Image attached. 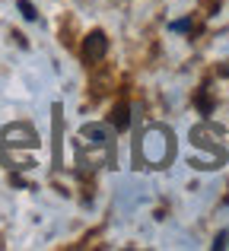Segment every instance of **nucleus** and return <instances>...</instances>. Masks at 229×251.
I'll return each mask as SVG.
<instances>
[{
    "mask_svg": "<svg viewBox=\"0 0 229 251\" xmlns=\"http://www.w3.org/2000/svg\"><path fill=\"white\" fill-rule=\"evenodd\" d=\"M140 153H143V159H147L150 166H162V162H169V156H172L169 130L150 127L147 134H143V140H140Z\"/></svg>",
    "mask_w": 229,
    "mask_h": 251,
    "instance_id": "nucleus-1",
    "label": "nucleus"
},
{
    "mask_svg": "<svg viewBox=\"0 0 229 251\" xmlns=\"http://www.w3.org/2000/svg\"><path fill=\"white\" fill-rule=\"evenodd\" d=\"M105 51H108V38H105V32H89L86 38H83V57L86 61H99V57H105Z\"/></svg>",
    "mask_w": 229,
    "mask_h": 251,
    "instance_id": "nucleus-2",
    "label": "nucleus"
},
{
    "mask_svg": "<svg viewBox=\"0 0 229 251\" xmlns=\"http://www.w3.org/2000/svg\"><path fill=\"white\" fill-rule=\"evenodd\" d=\"M130 108H127V105H118V108H115V118H112V124H115V127L118 130H124V127H127V124H130Z\"/></svg>",
    "mask_w": 229,
    "mask_h": 251,
    "instance_id": "nucleus-3",
    "label": "nucleus"
},
{
    "mask_svg": "<svg viewBox=\"0 0 229 251\" xmlns=\"http://www.w3.org/2000/svg\"><path fill=\"white\" fill-rule=\"evenodd\" d=\"M19 10H23V16H25V19H35V6H32L29 0H19Z\"/></svg>",
    "mask_w": 229,
    "mask_h": 251,
    "instance_id": "nucleus-4",
    "label": "nucleus"
}]
</instances>
